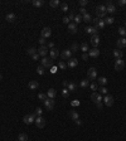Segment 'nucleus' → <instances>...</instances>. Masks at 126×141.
I'll use <instances>...</instances> for the list:
<instances>
[{
	"mask_svg": "<svg viewBox=\"0 0 126 141\" xmlns=\"http://www.w3.org/2000/svg\"><path fill=\"white\" fill-rule=\"evenodd\" d=\"M49 5L52 6V8H57V6L59 5V1H58V0H50Z\"/></svg>",
	"mask_w": 126,
	"mask_h": 141,
	"instance_id": "2f4dec72",
	"label": "nucleus"
},
{
	"mask_svg": "<svg viewBox=\"0 0 126 141\" xmlns=\"http://www.w3.org/2000/svg\"><path fill=\"white\" fill-rule=\"evenodd\" d=\"M79 86L82 87V88H86V87L90 86V81H88V79H82V81L79 82Z\"/></svg>",
	"mask_w": 126,
	"mask_h": 141,
	"instance_id": "c85d7f7f",
	"label": "nucleus"
},
{
	"mask_svg": "<svg viewBox=\"0 0 126 141\" xmlns=\"http://www.w3.org/2000/svg\"><path fill=\"white\" fill-rule=\"evenodd\" d=\"M1 79H3V76H1V75H0V81H1Z\"/></svg>",
	"mask_w": 126,
	"mask_h": 141,
	"instance_id": "e2e57ef3",
	"label": "nucleus"
},
{
	"mask_svg": "<svg viewBox=\"0 0 126 141\" xmlns=\"http://www.w3.org/2000/svg\"><path fill=\"white\" fill-rule=\"evenodd\" d=\"M56 72H57V67H54V66H53V67L50 68V73H56Z\"/></svg>",
	"mask_w": 126,
	"mask_h": 141,
	"instance_id": "13d9d810",
	"label": "nucleus"
},
{
	"mask_svg": "<svg viewBox=\"0 0 126 141\" xmlns=\"http://www.w3.org/2000/svg\"><path fill=\"white\" fill-rule=\"evenodd\" d=\"M75 122H76V123H77L78 126H81V125H82V121H81V120H79V118H78V120H76Z\"/></svg>",
	"mask_w": 126,
	"mask_h": 141,
	"instance_id": "052dcab7",
	"label": "nucleus"
},
{
	"mask_svg": "<svg viewBox=\"0 0 126 141\" xmlns=\"http://www.w3.org/2000/svg\"><path fill=\"white\" fill-rule=\"evenodd\" d=\"M61 5V10L62 11H68V5L66 4V3H62V4H59Z\"/></svg>",
	"mask_w": 126,
	"mask_h": 141,
	"instance_id": "4c0bfd02",
	"label": "nucleus"
},
{
	"mask_svg": "<svg viewBox=\"0 0 126 141\" xmlns=\"http://www.w3.org/2000/svg\"><path fill=\"white\" fill-rule=\"evenodd\" d=\"M42 38H49V37L52 35V29L49 28V27H46V28H43V30H42Z\"/></svg>",
	"mask_w": 126,
	"mask_h": 141,
	"instance_id": "0eeeda50",
	"label": "nucleus"
},
{
	"mask_svg": "<svg viewBox=\"0 0 126 141\" xmlns=\"http://www.w3.org/2000/svg\"><path fill=\"white\" fill-rule=\"evenodd\" d=\"M38 98H39L40 101H46V100H47V94L43 93V92H39V93H38Z\"/></svg>",
	"mask_w": 126,
	"mask_h": 141,
	"instance_id": "72a5a7b5",
	"label": "nucleus"
},
{
	"mask_svg": "<svg viewBox=\"0 0 126 141\" xmlns=\"http://www.w3.org/2000/svg\"><path fill=\"white\" fill-rule=\"evenodd\" d=\"M77 64H78L77 59L76 58H71L68 61V63H67V67H69V68H75V67H77Z\"/></svg>",
	"mask_w": 126,
	"mask_h": 141,
	"instance_id": "f3484780",
	"label": "nucleus"
},
{
	"mask_svg": "<svg viewBox=\"0 0 126 141\" xmlns=\"http://www.w3.org/2000/svg\"><path fill=\"white\" fill-rule=\"evenodd\" d=\"M39 44H40V46H46V39L40 38V39H39Z\"/></svg>",
	"mask_w": 126,
	"mask_h": 141,
	"instance_id": "4d7b16f0",
	"label": "nucleus"
},
{
	"mask_svg": "<svg viewBox=\"0 0 126 141\" xmlns=\"http://www.w3.org/2000/svg\"><path fill=\"white\" fill-rule=\"evenodd\" d=\"M87 4H88V0H81V1H79V5L82 6V8H85Z\"/></svg>",
	"mask_w": 126,
	"mask_h": 141,
	"instance_id": "49530a36",
	"label": "nucleus"
},
{
	"mask_svg": "<svg viewBox=\"0 0 126 141\" xmlns=\"http://www.w3.org/2000/svg\"><path fill=\"white\" fill-rule=\"evenodd\" d=\"M69 21H71V20H69L68 17H63V23H64V24H69Z\"/></svg>",
	"mask_w": 126,
	"mask_h": 141,
	"instance_id": "3c124183",
	"label": "nucleus"
},
{
	"mask_svg": "<svg viewBox=\"0 0 126 141\" xmlns=\"http://www.w3.org/2000/svg\"><path fill=\"white\" fill-rule=\"evenodd\" d=\"M58 67H59L61 69H66V67H67V64H66L64 62H59V63H58Z\"/></svg>",
	"mask_w": 126,
	"mask_h": 141,
	"instance_id": "a18cd8bd",
	"label": "nucleus"
},
{
	"mask_svg": "<svg viewBox=\"0 0 126 141\" xmlns=\"http://www.w3.org/2000/svg\"><path fill=\"white\" fill-rule=\"evenodd\" d=\"M91 43H92V46L96 48L100 44V35L98 34H93L92 37H91Z\"/></svg>",
	"mask_w": 126,
	"mask_h": 141,
	"instance_id": "ddd939ff",
	"label": "nucleus"
},
{
	"mask_svg": "<svg viewBox=\"0 0 126 141\" xmlns=\"http://www.w3.org/2000/svg\"><path fill=\"white\" fill-rule=\"evenodd\" d=\"M116 46H117V48L118 49H122V48H125L126 47V38H120V39H117V42H116Z\"/></svg>",
	"mask_w": 126,
	"mask_h": 141,
	"instance_id": "4468645a",
	"label": "nucleus"
},
{
	"mask_svg": "<svg viewBox=\"0 0 126 141\" xmlns=\"http://www.w3.org/2000/svg\"><path fill=\"white\" fill-rule=\"evenodd\" d=\"M35 125H37V127L43 129L44 126H46V120H44V118H43L42 116L37 117V118H35Z\"/></svg>",
	"mask_w": 126,
	"mask_h": 141,
	"instance_id": "6e6552de",
	"label": "nucleus"
},
{
	"mask_svg": "<svg viewBox=\"0 0 126 141\" xmlns=\"http://www.w3.org/2000/svg\"><path fill=\"white\" fill-rule=\"evenodd\" d=\"M106 83H107V79H106L105 77H100V78H98V85H101L102 87H105Z\"/></svg>",
	"mask_w": 126,
	"mask_h": 141,
	"instance_id": "7c9ffc66",
	"label": "nucleus"
},
{
	"mask_svg": "<svg viewBox=\"0 0 126 141\" xmlns=\"http://www.w3.org/2000/svg\"><path fill=\"white\" fill-rule=\"evenodd\" d=\"M124 67H125V62L122 61V59H116V62H115V64H114L115 71H122Z\"/></svg>",
	"mask_w": 126,
	"mask_h": 141,
	"instance_id": "39448f33",
	"label": "nucleus"
},
{
	"mask_svg": "<svg viewBox=\"0 0 126 141\" xmlns=\"http://www.w3.org/2000/svg\"><path fill=\"white\" fill-rule=\"evenodd\" d=\"M78 50V44L77 43H73L71 46V52H77Z\"/></svg>",
	"mask_w": 126,
	"mask_h": 141,
	"instance_id": "79ce46f5",
	"label": "nucleus"
},
{
	"mask_svg": "<svg viewBox=\"0 0 126 141\" xmlns=\"http://www.w3.org/2000/svg\"><path fill=\"white\" fill-rule=\"evenodd\" d=\"M27 140H28V135H27V133H19L18 141H27Z\"/></svg>",
	"mask_w": 126,
	"mask_h": 141,
	"instance_id": "c756f323",
	"label": "nucleus"
},
{
	"mask_svg": "<svg viewBox=\"0 0 126 141\" xmlns=\"http://www.w3.org/2000/svg\"><path fill=\"white\" fill-rule=\"evenodd\" d=\"M92 19H93V18H92V15H91V14H88V13L86 14V15H83V17H82V20H83V21H86V23H91Z\"/></svg>",
	"mask_w": 126,
	"mask_h": 141,
	"instance_id": "b1692460",
	"label": "nucleus"
},
{
	"mask_svg": "<svg viewBox=\"0 0 126 141\" xmlns=\"http://www.w3.org/2000/svg\"><path fill=\"white\" fill-rule=\"evenodd\" d=\"M32 4H33L34 6H37V8H40V6H43L44 1H43V0H33Z\"/></svg>",
	"mask_w": 126,
	"mask_h": 141,
	"instance_id": "a878e982",
	"label": "nucleus"
},
{
	"mask_svg": "<svg viewBox=\"0 0 126 141\" xmlns=\"http://www.w3.org/2000/svg\"><path fill=\"white\" fill-rule=\"evenodd\" d=\"M69 117L73 121H76V120H78V113L76 112V111H69Z\"/></svg>",
	"mask_w": 126,
	"mask_h": 141,
	"instance_id": "bb28decb",
	"label": "nucleus"
},
{
	"mask_svg": "<svg viewBox=\"0 0 126 141\" xmlns=\"http://www.w3.org/2000/svg\"><path fill=\"white\" fill-rule=\"evenodd\" d=\"M42 113H43V110H42L40 107H37V108H35V113H34V115H35L37 117H39V116H42Z\"/></svg>",
	"mask_w": 126,
	"mask_h": 141,
	"instance_id": "e433bc0d",
	"label": "nucleus"
},
{
	"mask_svg": "<svg viewBox=\"0 0 126 141\" xmlns=\"http://www.w3.org/2000/svg\"><path fill=\"white\" fill-rule=\"evenodd\" d=\"M32 58H33V61H38L39 54H38V53H35V54H33V56H32Z\"/></svg>",
	"mask_w": 126,
	"mask_h": 141,
	"instance_id": "6e6d98bb",
	"label": "nucleus"
},
{
	"mask_svg": "<svg viewBox=\"0 0 126 141\" xmlns=\"http://www.w3.org/2000/svg\"><path fill=\"white\" fill-rule=\"evenodd\" d=\"M15 14L14 13H9V14H6V17H5V19H6V21H9V23H13L14 20H15Z\"/></svg>",
	"mask_w": 126,
	"mask_h": 141,
	"instance_id": "aec40b11",
	"label": "nucleus"
},
{
	"mask_svg": "<svg viewBox=\"0 0 126 141\" xmlns=\"http://www.w3.org/2000/svg\"><path fill=\"white\" fill-rule=\"evenodd\" d=\"M75 17H76V15H75V13H73V11H71V13H69V15H68L69 20H75Z\"/></svg>",
	"mask_w": 126,
	"mask_h": 141,
	"instance_id": "603ef678",
	"label": "nucleus"
},
{
	"mask_svg": "<svg viewBox=\"0 0 126 141\" xmlns=\"http://www.w3.org/2000/svg\"><path fill=\"white\" fill-rule=\"evenodd\" d=\"M68 30L71 32V33H77V24H75V23H69L68 24Z\"/></svg>",
	"mask_w": 126,
	"mask_h": 141,
	"instance_id": "412c9836",
	"label": "nucleus"
},
{
	"mask_svg": "<svg viewBox=\"0 0 126 141\" xmlns=\"http://www.w3.org/2000/svg\"><path fill=\"white\" fill-rule=\"evenodd\" d=\"M48 50H49V49H48V47H47V46H40L38 49H37V53H38L39 56H42V57L44 58V56H46V54L48 53Z\"/></svg>",
	"mask_w": 126,
	"mask_h": 141,
	"instance_id": "1a4fd4ad",
	"label": "nucleus"
},
{
	"mask_svg": "<svg viewBox=\"0 0 126 141\" xmlns=\"http://www.w3.org/2000/svg\"><path fill=\"white\" fill-rule=\"evenodd\" d=\"M126 4V0H120V1H118V5H121V6H124Z\"/></svg>",
	"mask_w": 126,
	"mask_h": 141,
	"instance_id": "bf43d9fd",
	"label": "nucleus"
},
{
	"mask_svg": "<svg viewBox=\"0 0 126 141\" xmlns=\"http://www.w3.org/2000/svg\"><path fill=\"white\" fill-rule=\"evenodd\" d=\"M79 13H81V15L83 17V15H86V14H87V10H86L85 8H81V9H79Z\"/></svg>",
	"mask_w": 126,
	"mask_h": 141,
	"instance_id": "8fccbe9b",
	"label": "nucleus"
},
{
	"mask_svg": "<svg viewBox=\"0 0 126 141\" xmlns=\"http://www.w3.org/2000/svg\"><path fill=\"white\" fill-rule=\"evenodd\" d=\"M62 96L64 98H68V96H69V91H68V88H63L62 90Z\"/></svg>",
	"mask_w": 126,
	"mask_h": 141,
	"instance_id": "473e14b6",
	"label": "nucleus"
},
{
	"mask_svg": "<svg viewBox=\"0 0 126 141\" xmlns=\"http://www.w3.org/2000/svg\"><path fill=\"white\" fill-rule=\"evenodd\" d=\"M107 14V10H106V6L105 5H98L97 8H96V15H97V18H105Z\"/></svg>",
	"mask_w": 126,
	"mask_h": 141,
	"instance_id": "f257e3e1",
	"label": "nucleus"
},
{
	"mask_svg": "<svg viewBox=\"0 0 126 141\" xmlns=\"http://www.w3.org/2000/svg\"><path fill=\"white\" fill-rule=\"evenodd\" d=\"M103 103H105L107 107H111V106L114 105V96L106 94V96H105V98H103Z\"/></svg>",
	"mask_w": 126,
	"mask_h": 141,
	"instance_id": "423d86ee",
	"label": "nucleus"
},
{
	"mask_svg": "<svg viewBox=\"0 0 126 141\" xmlns=\"http://www.w3.org/2000/svg\"><path fill=\"white\" fill-rule=\"evenodd\" d=\"M71 56H72V52L71 49H64L62 53H61V58H62V61H64V59H71Z\"/></svg>",
	"mask_w": 126,
	"mask_h": 141,
	"instance_id": "9d476101",
	"label": "nucleus"
},
{
	"mask_svg": "<svg viewBox=\"0 0 126 141\" xmlns=\"http://www.w3.org/2000/svg\"><path fill=\"white\" fill-rule=\"evenodd\" d=\"M114 23V18L112 17H108L105 19V24H112Z\"/></svg>",
	"mask_w": 126,
	"mask_h": 141,
	"instance_id": "37998d69",
	"label": "nucleus"
},
{
	"mask_svg": "<svg viewBox=\"0 0 126 141\" xmlns=\"http://www.w3.org/2000/svg\"><path fill=\"white\" fill-rule=\"evenodd\" d=\"M44 106H46V108L47 110H53V107H54V101L52 100V98H47L46 101H44Z\"/></svg>",
	"mask_w": 126,
	"mask_h": 141,
	"instance_id": "f8f14e48",
	"label": "nucleus"
},
{
	"mask_svg": "<svg viewBox=\"0 0 126 141\" xmlns=\"http://www.w3.org/2000/svg\"><path fill=\"white\" fill-rule=\"evenodd\" d=\"M100 93L107 94V88H106V87H101V88H100Z\"/></svg>",
	"mask_w": 126,
	"mask_h": 141,
	"instance_id": "09e8293b",
	"label": "nucleus"
},
{
	"mask_svg": "<svg viewBox=\"0 0 126 141\" xmlns=\"http://www.w3.org/2000/svg\"><path fill=\"white\" fill-rule=\"evenodd\" d=\"M97 78V71H96V68H90L88 69V72H87V79L88 81H93V79H96Z\"/></svg>",
	"mask_w": 126,
	"mask_h": 141,
	"instance_id": "7ed1b4c3",
	"label": "nucleus"
},
{
	"mask_svg": "<svg viewBox=\"0 0 126 141\" xmlns=\"http://www.w3.org/2000/svg\"><path fill=\"white\" fill-rule=\"evenodd\" d=\"M88 57H90V56H88V53H82V59H83V61H87Z\"/></svg>",
	"mask_w": 126,
	"mask_h": 141,
	"instance_id": "5fc2aeb1",
	"label": "nucleus"
},
{
	"mask_svg": "<svg viewBox=\"0 0 126 141\" xmlns=\"http://www.w3.org/2000/svg\"><path fill=\"white\" fill-rule=\"evenodd\" d=\"M81 50H82L83 53H87V52H88V44H87V43H83L82 46H81Z\"/></svg>",
	"mask_w": 126,
	"mask_h": 141,
	"instance_id": "f704fd0d",
	"label": "nucleus"
},
{
	"mask_svg": "<svg viewBox=\"0 0 126 141\" xmlns=\"http://www.w3.org/2000/svg\"><path fill=\"white\" fill-rule=\"evenodd\" d=\"M49 54H50V58H52V59H56V58L59 56V50H58L57 48L49 49Z\"/></svg>",
	"mask_w": 126,
	"mask_h": 141,
	"instance_id": "a211bd4d",
	"label": "nucleus"
},
{
	"mask_svg": "<svg viewBox=\"0 0 126 141\" xmlns=\"http://www.w3.org/2000/svg\"><path fill=\"white\" fill-rule=\"evenodd\" d=\"M88 56L92 57V58H97V57L100 56V50H98L97 48H93V49H91V50H88Z\"/></svg>",
	"mask_w": 126,
	"mask_h": 141,
	"instance_id": "dca6fc26",
	"label": "nucleus"
},
{
	"mask_svg": "<svg viewBox=\"0 0 126 141\" xmlns=\"http://www.w3.org/2000/svg\"><path fill=\"white\" fill-rule=\"evenodd\" d=\"M67 88H68V91H69V92H71V91H76L77 86H76V83H73V82H68Z\"/></svg>",
	"mask_w": 126,
	"mask_h": 141,
	"instance_id": "cd10ccee",
	"label": "nucleus"
},
{
	"mask_svg": "<svg viewBox=\"0 0 126 141\" xmlns=\"http://www.w3.org/2000/svg\"><path fill=\"white\" fill-rule=\"evenodd\" d=\"M81 21H82V15H76L75 17V24H78V23H81Z\"/></svg>",
	"mask_w": 126,
	"mask_h": 141,
	"instance_id": "a19ab883",
	"label": "nucleus"
},
{
	"mask_svg": "<svg viewBox=\"0 0 126 141\" xmlns=\"http://www.w3.org/2000/svg\"><path fill=\"white\" fill-rule=\"evenodd\" d=\"M27 53H28L29 56H33V54L37 53V49H35V48H28V49H27Z\"/></svg>",
	"mask_w": 126,
	"mask_h": 141,
	"instance_id": "c9c22d12",
	"label": "nucleus"
},
{
	"mask_svg": "<svg viewBox=\"0 0 126 141\" xmlns=\"http://www.w3.org/2000/svg\"><path fill=\"white\" fill-rule=\"evenodd\" d=\"M38 82H37V81H30V82L28 83V87L30 88V90H37V88H38Z\"/></svg>",
	"mask_w": 126,
	"mask_h": 141,
	"instance_id": "4be33fe9",
	"label": "nucleus"
},
{
	"mask_svg": "<svg viewBox=\"0 0 126 141\" xmlns=\"http://www.w3.org/2000/svg\"><path fill=\"white\" fill-rule=\"evenodd\" d=\"M42 66L44 67V68H52V67H53V59L44 57L42 59Z\"/></svg>",
	"mask_w": 126,
	"mask_h": 141,
	"instance_id": "f03ea898",
	"label": "nucleus"
},
{
	"mask_svg": "<svg viewBox=\"0 0 126 141\" xmlns=\"http://www.w3.org/2000/svg\"><path fill=\"white\" fill-rule=\"evenodd\" d=\"M56 94H57V92H56V90H54V88H49V90H48V92H47V97L53 100V98L56 97Z\"/></svg>",
	"mask_w": 126,
	"mask_h": 141,
	"instance_id": "6ab92c4d",
	"label": "nucleus"
},
{
	"mask_svg": "<svg viewBox=\"0 0 126 141\" xmlns=\"http://www.w3.org/2000/svg\"><path fill=\"white\" fill-rule=\"evenodd\" d=\"M37 73H38V75H43V73H44V67L42 64L38 66V68H37Z\"/></svg>",
	"mask_w": 126,
	"mask_h": 141,
	"instance_id": "58836bf2",
	"label": "nucleus"
},
{
	"mask_svg": "<svg viewBox=\"0 0 126 141\" xmlns=\"http://www.w3.org/2000/svg\"><path fill=\"white\" fill-rule=\"evenodd\" d=\"M71 105H72L73 107H77V106H79V101H78V100H75V101L71 102Z\"/></svg>",
	"mask_w": 126,
	"mask_h": 141,
	"instance_id": "de8ad7c7",
	"label": "nucleus"
},
{
	"mask_svg": "<svg viewBox=\"0 0 126 141\" xmlns=\"http://www.w3.org/2000/svg\"><path fill=\"white\" fill-rule=\"evenodd\" d=\"M106 10H107V13H110V14H114V13L116 11V8H115V5L111 3V1H107V4H106Z\"/></svg>",
	"mask_w": 126,
	"mask_h": 141,
	"instance_id": "2eb2a0df",
	"label": "nucleus"
},
{
	"mask_svg": "<svg viewBox=\"0 0 126 141\" xmlns=\"http://www.w3.org/2000/svg\"><path fill=\"white\" fill-rule=\"evenodd\" d=\"M96 106H97V108H102V102H98V103H96Z\"/></svg>",
	"mask_w": 126,
	"mask_h": 141,
	"instance_id": "680f3d73",
	"label": "nucleus"
},
{
	"mask_svg": "<svg viewBox=\"0 0 126 141\" xmlns=\"http://www.w3.org/2000/svg\"><path fill=\"white\" fill-rule=\"evenodd\" d=\"M90 88H91L92 91H97L98 85H97V83H91V85H90Z\"/></svg>",
	"mask_w": 126,
	"mask_h": 141,
	"instance_id": "c03bdc74",
	"label": "nucleus"
},
{
	"mask_svg": "<svg viewBox=\"0 0 126 141\" xmlns=\"http://www.w3.org/2000/svg\"><path fill=\"white\" fill-rule=\"evenodd\" d=\"M118 33H120L124 38H125V35H126V28H124V27H121V28H118Z\"/></svg>",
	"mask_w": 126,
	"mask_h": 141,
	"instance_id": "ea45409f",
	"label": "nucleus"
},
{
	"mask_svg": "<svg viewBox=\"0 0 126 141\" xmlns=\"http://www.w3.org/2000/svg\"><path fill=\"white\" fill-rule=\"evenodd\" d=\"M114 57L117 58V59H121L122 58V50H120V49L114 50Z\"/></svg>",
	"mask_w": 126,
	"mask_h": 141,
	"instance_id": "393cba45",
	"label": "nucleus"
},
{
	"mask_svg": "<svg viewBox=\"0 0 126 141\" xmlns=\"http://www.w3.org/2000/svg\"><path fill=\"white\" fill-rule=\"evenodd\" d=\"M85 30H86V33H88V34H97L98 33V30H96V29L93 28V27H87L86 29H85Z\"/></svg>",
	"mask_w": 126,
	"mask_h": 141,
	"instance_id": "5701e85b",
	"label": "nucleus"
},
{
	"mask_svg": "<svg viewBox=\"0 0 126 141\" xmlns=\"http://www.w3.org/2000/svg\"><path fill=\"white\" fill-rule=\"evenodd\" d=\"M47 47H48V49H53V48H54V43H53V42H49Z\"/></svg>",
	"mask_w": 126,
	"mask_h": 141,
	"instance_id": "864d4df0",
	"label": "nucleus"
},
{
	"mask_svg": "<svg viewBox=\"0 0 126 141\" xmlns=\"http://www.w3.org/2000/svg\"><path fill=\"white\" fill-rule=\"evenodd\" d=\"M35 118H37V116H35L34 113H32V115H27V116H24L23 121H24V123H27V125H30V123L35 122Z\"/></svg>",
	"mask_w": 126,
	"mask_h": 141,
	"instance_id": "20e7f679",
	"label": "nucleus"
},
{
	"mask_svg": "<svg viewBox=\"0 0 126 141\" xmlns=\"http://www.w3.org/2000/svg\"><path fill=\"white\" fill-rule=\"evenodd\" d=\"M91 100H92L95 103H98V102H101V101H102V96H101V93L93 92V93L91 94Z\"/></svg>",
	"mask_w": 126,
	"mask_h": 141,
	"instance_id": "9b49d317",
	"label": "nucleus"
}]
</instances>
